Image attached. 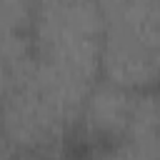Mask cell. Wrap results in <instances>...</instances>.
<instances>
[{
  "instance_id": "obj_1",
  "label": "cell",
  "mask_w": 160,
  "mask_h": 160,
  "mask_svg": "<svg viewBox=\"0 0 160 160\" xmlns=\"http://www.w3.org/2000/svg\"><path fill=\"white\" fill-rule=\"evenodd\" d=\"M30 35L35 62L92 85L98 80L102 10L95 0H42L32 2Z\"/></svg>"
},
{
  "instance_id": "obj_2",
  "label": "cell",
  "mask_w": 160,
  "mask_h": 160,
  "mask_svg": "<svg viewBox=\"0 0 160 160\" xmlns=\"http://www.w3.org/2000/svg\"><path fill=\"white\" fill-rule=\"evenodd\" d=\"M75 120L30 82L0 100V140L15 155H72Z\"/></svg>"
},
{
  "instance_id": "obj_3",
  "label": "cell",
  "mask_w": 160,
  "mask_h": 160,
  "mask_svg": "<svg viewBox=\"0 0 160 160\" xmlns=\"http://www.w3.org/2000/svg\"><path fill=\"white\" fill-rule=\"evenodd\" d=\"M138 95L140 92L122 90V88L98 78L90 85V90L85 92L78 118H75L72 155L82 158L90 150L125 140Z\"/></svg>"
},
{
  "instance_id": "obj_4",
  "label": "cell",
  "mask_w": 160,
  "mask_h": 160,
  "mask_svg": "<svg viewBox=\"0 0 160 160\" xmlns=\"http://www.w3.org/2000/svg\"><path fill=\"white\" fill-rule=\"evenodd\" d=\"M160 42L102 28L98 78L130 92L158 90Z\"/></svg>"
},
{
  "instance_id": "obj_5",
  "label": "cell",
  "mask_w": 160,
  "mask_h": 160,
  "mask_svg": "<svg viewBox=\"0 0 160 160\" xmlns=\"http://www.w3.org/2000/svg\"><path fill=\"white\" fill-rule=\"evenodd\" d=\"M102 28L120 30L148 42H160V2L158 0H102Z\"/></svg>"
},
{
  "instance_id": "obj_6",
  "label": "cell",
  "mask_w": 160,
  "mask_h": 160,
  "mask_svg": "<svg viewBox=\"0 0 160 160\" xmlns=\"http://www.w3.org/2000/svg\"><path fill=\"white\" fill-rule=\"evenodd\" d=\"M35 62V45L30 25L0 28V65L15 78V85L28 78Z\"/></svg>"
},
{
  "instance_id": "obj_7",
  "label": "cell",
  "mask_w": 160,
  "mask_h": 160,
  "mask_svg": "<svg viewBox=\"0 0 160 160\" xmlns=\"http://www.w3.org/2000/svg\"><path fill=\"white\" fill-rule=\"evenodd\" d=\"M80 160H158V142H140L125 138L105 148L90 150Z\"/></svg>"
},
{
  "instance_id": "obj_8",
  "label": "cell",
  "mask_w": 160,
  "mask_h": 160,
  "mask_svg": "<svg viewBox=\"0 0 160 160\" xmlns=\"http://www.w3.org/2000/svg\"><path fill=\"white\" fill-rule=\"evenodd\" d=\"M32 2L25 0H0V28L10 25H30Z\"/></svg>"
},
{
  "instance_id": "obj_9",
  "label": "cell",
  "mask_w": 160,
  "mask_h": 160,
  "mask_svg": "<svg viewBox=\"0 0 160 160\" xmlns=\"http://www.w3.org/2000/svg\"><path fill=\"white\" fill-rule=\"evenodd\" d=\"M12 88H15V78H12V75H10V72L0 65V100H2V98L12 90Z\"/></svg>"
},
{
  "instance_id": "obj_10",
  "label": "cell",
  "mask_w": 160,
  "mask_h": 160,
  "mask_svg": "<svg viewBox=\"0 0 160 160\" xmlns=\"http://www.w3.org/2000/svg\"><path fill=\"white\" fill-rule=\"evenodd\" d=\"M12 160H80L78 155H12Z\"/></svg>"
},
{
  "instance_id": "obj_11",
  "label": "cell",
  "mask_w": 160,
  "mask_h": 160,
  "mask_svg": "<svg viewBox=\"0 0 160 160\" xmlns=\"http://www.w3.org/2000/svg\"><path fill=\"white\" fill-rule=\"evenodd\" d=\"M12 155H15V152H12V150L0 140V160H12Z\"/></svg>"
}]
</instances>
